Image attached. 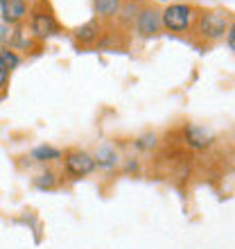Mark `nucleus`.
<instances>
[{"instance_id":"nucleus-1","label":"nucleus","mask_w":235,"mask_h":249,"mask_svg":"<svg viewBox=\"0 0 235 249\" xmlns=\"http://www.w3.org/2000/svg\"><path fill=\"white\" fill-rule=\"evenodd\" d=\"M231 25V14L224 9H197L195 23H192V39L201 46H213L217 41L226 39Z\"/></svg>"},{"instance_id":"nucleus-2","label":"nucleus","mask_w":235,"mask_h":249,"mask_svg":"<svg viewBox=\"0 0 235 249\" xmlns=\"http://www.w3.org/2000/svg\"><path fill=\"white\" fill-rule=\"evenodd\" d=\"M25 23L39 43H46L48 39L61 34V23H59L57 14L48 0H34L30 5V14H27Z\"/></svg>"},{"instance_id":"nucleus-3","label":"nucleus","mask_w":235,"mask_h":249,"mask_svg":"<svg viewBox=\"0 0 235 249\" xmlns=\"http://www.w3.org/2000/svg\"><path fill=\"white\" fill-rule=\"evenodd\" d=\"M197 16V7L190 2H170V5L161 9V23L163 30L170 34H185L192 30Z\"/></svg>"},{"instance_id":"nucleus-4","label":"nucleus","mask_w":235,"mask_h":249,"mask_svg":"<svg viewBox=\"0 0 235 249\" xmlns=\"http://www.w3.org/2000/svg\"><path fill=\"white\" fill-rule=\"evenodd\" d=\"M95 168V159L91 152L86 150H66L64 152V172L66 177L77 181V179H86L91 177Z\"/></svg>"},{"instance_id":"nucleus-5","label":"nucleus","mask_w":235,"mask_h":249,"mask_svg":"<svg viewBox=\"0 0 235 249\" xmlns=\"http://www.w3.org/2000/svg\"><path fill=\"white\" fill-rule=\"evenodd\" d=\"M140 39H154L161 34L163 23H161V7H156L154 2H145L143 9L138 12L136 23L131 27Z\"/></svg>"},{"instance_id":"nucleus-6","label":"nucleus","mask_w":235,"mask_h":249,"mask_svg":"<svg viewBox=\"0 0 235 249\" xmlns=\"http://www.w3.org/2000/svg\"><path fill=\"white\" fill-rule=\"evenodd\" d=\"M30 0H0V20L9 27L23 25L30 14Z\"/></svg>"},{"instance_id":"nucleus-7","label":"nucleus","mask_w":235,"mask_h":249,"mask_svg":"<svg viewBox=\"0 0 235 249\" xmlns=\"http://www.w3.org/2000/svg\"><path fill=\"white\" fill-rule=\"evenodd\" d=\"M181 141L188 145L190 150H206L215 143V136L208 127H201V124H192L188 123L181 129Z\"/></svg>"},{"instance_id":"nucleus-8","label":"nucleus","mask_w":235,"mask_h":249,"mask_svg":"<svg viewBox=\"0 0 235 249\" xmlns=\"http://www.w3.org/2000/svg\"><path fill=\"white\" fill-rule=\"evenodd\" d=\"M7 46L12 48V50H16L18 54H27V53H39V48L43 46V43H39V41L34 39V34L30 32L27 23H23V25L14 27V32H12V36H9V43H7Z\"/></svg>"},{"instance_id":"nucleus-9","label":"nucleus","mask_w":235,"mask_h":249,"mask_svg":"<svg viewBox=\"0 0 235 249\" xmlns=\"http://www.w3.org/2000/svg\"><path fill=\"white\" fill-rule=\"evenodd\" d=\"M102 32H104V25L98 18H93L88 23H84V25L75 27L72 30V39L77 41V46H82V48H93L100 43Z\"/></svg>"},{"instance_id":"nucleus-10","label":"nucleus","mask_w":235,"mask_h":249,"mask_svg":"<svg viewBox=\"0 0 235 249\" xmlns=\"http://www.w3.org/2000/svg\"><path fill=\"white\" fill-rule=\"evenodd\" d=\"M120 7H122V0H93L95 18H98L102 25L116 23L118 14H120Z\"/></svg>"},{"instance_id":"nucleus-11","label":"nucleus","mask_w":235,"mask_h":249,"mask_svg":"<svg viewBox=\"0 0 235 249\" xmlns=\"http://www.w3.org/2000/svg\"><path fill=\"white\" fill-rule=\"evenodd\" d=\"M93 159H95V168H100V170H116L118 165H120V154L109 143L100 145L98 150H95V154H93Z\"/></svg>"},{"instance_id":"nucleus-12","label":"nucleus","mask_w":235,"mask_h":249,"mask_svg":"<svg viewBox=\"0 0 235 249\" xmlns=\"http://www.w3.org/2000/svg\"><path fill=\"white\" fill-rule=\"evenodd\" d=\"M145 0H122V7H120V14L116 18V25H120L122 30H131L134 23H136L138 12L143 9Z\"/></svg>"},{"instance_id":"nucleus-13","label":"nucleus","mask_w":235,"mask_h":249,"mask_svg":"<svg viewBox=\"0 0 235 249\" xmlns=\"http://www.w3.org/2000/svg\"><path fill=\"white\" fill-rule=\"evenodd\" d=\"M30 159L34 163H54L59 159H64V150L59 147H52V145H39L30 152Z\"/></svg>"},{"instance_id":"nucleus-14","label":"nucleus","mask_w":235,"mask_h":249,"mask_svg":"<svg viewBox=\"0 0 235 249\" xmlns=\"http://www.w3.org/2000/svg\"><path fill=\"white\" fill-rule=\"evenodd\" d=\"M32 184L36 190H54L59 186V177H57V172L52 170V168H46V170H41L36 177L32 179Z\"/></svg>"},{"instance_id":"nucleus-15","label":"nucleus","mask_w":235,"mask_h":249,"mask_svg":"<svg viewBox=\"0 0 235 249\" xmlns=\"http://www.w3.org/2000/svg\"><path fill=\"white\" fill-rule=\"evenodd\" d=\"M0 61H2V66H5L7 71L12 72L14 68H18V66H20L23 57H20L16 50H12L9 46H0Z\"/></svg>"},{"instance_id":"nucleus-16","label":"nucleus","mask_w":235,"mask_h":249,"mask_svg":"<svg viewBox=\"0 0 235 249\" xmlns=\"http://www.w3.org/2000/svg\"><path fill=\"white\" fill-rule=\"evenodd\" d=\"M156 141H158L156 134H145V136H140L136 141V147L138 150H151V147H156Z\"/></svg>"},{"instance_id":"nucleus-17","label":"nucleus","mask_w":235,"mask_h":249,"mask_svg":"<svg viewBox=\"0 0 235 249\" xmlns=\"http://www.w3.org/2000/svg\"><path fill=\"white\" fill-rule=\"evenodd\" d=\"M9 75L12 72L7 71L5 66H2V61H0V95H5L7 89H9Z\"/></svg>"},{"instance_id":"nucleus-18","label":"nucleus","mask_w":235,"mask_h":249,"mask_svg":"<svg viewBox=\"0 0 235 249\" xmlns=\"http://www.w3.org/2000/svg\"><path fill=\"white\" fill-rule=\"evenodd\" d=\"M226 43H229V48L235 53V18H231L229 32H226Z\"/></svg>"},{"instance_id":"nucleus-19","label":"nucleus","mask_w":235,"mask_h":249,"mask_svg":"<svg viewBox=\"0 0 235 249\" xmlns=\"http://www.w3.org/2000/svg\"><path fill=\"white\" fill-rule=\"evenodd\" d=\"M140 170V165H138L136 159H127V163H124V172H138Z\"/></svg>"},{"instance_id":"nucleus-20","label":"nucleus","mask_w":235,"mask_h":249,"mask_svg":"<svg viewBox=\"0 0 235 249\" xmlns=\"http://www.w3.org/2000/svg\"><path fill=\"white\" fill-rule=\"evenodd\" d=\"M163 2H168V0H163Z\"/></svg>"}]
</instances>
